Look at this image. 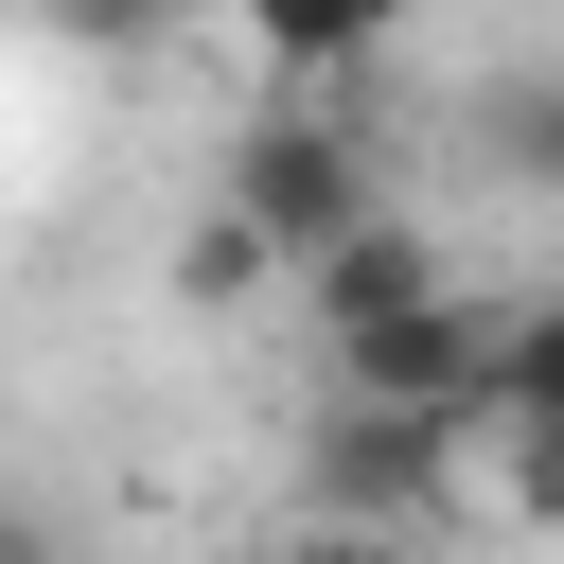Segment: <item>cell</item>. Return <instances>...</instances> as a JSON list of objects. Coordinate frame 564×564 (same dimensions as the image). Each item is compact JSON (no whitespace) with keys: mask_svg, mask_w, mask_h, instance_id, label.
Here are the masks:
<instances>
[{"mask_svg":"<svg viewBox=\"0 0 564 564\" xmlns=\"http://www.w3.org/2000/svg\"><path fill=\"white\" fill-rule=\"evenodd\" d=\"M264 282H282V247H264L247 212H194V229H176V300H194V317H247Z\"/></svg>","mask_w":564,"mask_h":564,"instance_id":"cell-7","label":"cell"},{"mask_svg":"<svg viewBox=\"0 0 564 564\" xmlns=\"http://www.w3.org/2000/svg\"><path fill=\"white\" fill-rule=\"evenodd\" d=\"M282 564H423V529H335L317 511V529H282Z\"/></svg>","mask_w":564,"mask_h":564,"instance_id":"cell-10","label":"cell"},{"mask_svg":"<svg viewBox=\"0 0 564 564\" xmlns=\"http://www.w3.org/2000/svg\"><path fill=\"white\" fill-rule=\"evenodd\" d=\"M53 18H70V35H159L176 0H53Z\"/></svg>","mask_w":564,"mask_h":564,"instance_id":"cell-11","label":"cell"},{"mask_svg":"<svg viewBox=\"0 0 564 564\" xmlns=\"http://www.w3.org/2000/svg\"><path fill=\"white\" fill-rule=\"evenodd\" d=\"M458 458H476V423H423V405H352L335 388V423L300 441V494L335 529H441L458 511Z\"/></svg>","mask_w":564,"mask_h":564,"instance_id":"cell-3","label":"cell"},{"mask_svg":"<svg viewBox=\"0 0 564 564\" xmlns=\"http://www.w3.org/2000/svg\"><path fill=\"white\" fill-rule=\"evenodd\" d=\"M494 423H564V300H511V388Z\"/></svg>","mask_w":564,"mask_h":564,"instance_id":"cell-8","label":"cell"},{"mask_svg":"<svg viewBox=\"0 0 564 564\" xmlns=\"http://www.w3.org/2000/svg\"><path fill=\"white\" fill-rule=\"evenodd\" d=\"M476 159L511 194H564V70H494L476 88Z\"/></svg>","mask_w":564,"mask_h":564,"instance_id":"cell-6","label":"cell"},{"mask_svg":"<svg viewBox=\"0 0 564 564\" xmlns=\"http://www.w3.org/2000/svg\"><path fill=\"white\" fill-rule=\"evenodd\" d=\"M335 388H352V405H423V423H476V441H494V388H511V300L441 282V300H405V317L335 335Z\"/></svg>","mask_w":564,"mask_h":564,"instance_id":"cell-2","label":"cell"},{"mask_svg":"<svg viewBox=\"0 0 564 564\" xmlns=\"http://www.w3.org/2000/svg\"><path fill=\"white\" fill-rule=\"evenodd\" d=\"M494 476H511L529 529H564V423H494Z\"/></svg>","mask_w":564,"mask_h":564,"instance_id":"cell-9","label":"cell"},{"mask_svg":"<svg viewBox=\"0 0 564 564\" xmlns=\"http://www.w3.org/2000/svg\"><path fill=\"white\" fill-rule=\"evenodd\" d=\"M300 300H317V335H370V317H405V300H441V247H423L405 212H370L352 247H317V264H300Z\"/></svg>","mask_w":564,"mask_h":564,"instance_id":"cell-4","label":"cell"},{"mask_svg":"<svg viewBox=\"0 0 564 564\" xmlns=\"http://www.w3.org/2000/svg\"><path fill=\"white\" fill-rule=\"evenodd\" d=\"M0 564H53V529H35V511H0Z\"/></svg>","mask_w":564,"mask_h":564,"instance_id":"cell-12","label":"cell"},{"mask_svg":"<svg viewBox=\"0 0 564 564\" xmlns=\"http://www.w3.org/2000/svg\"><path fill=\"white\" fill-rule=\"evenodd\" d=\"M212 212H247L264 247H282V282L317 264V247H352L370 212H388V176H370V141L352 123H317V106H264L247 141H229V194Z\"/></svg>","mask_w":564,"mask_h":564,"instance_id":"cell-1","label":"cell"},{"mask_svg":"<svg viewBox=\"0 0 564 564\" xmlns=\"http://www.w3.org/2000/svg\"><path fill=\"white\" fill-rule=\"evenodd\" d=\"M229 18H247V53H264L282 88H300V70H370V53L405 35V0H229Z\"/></svg>","mask_w":564,"mask_h":564,"instance_id":"cell-5","label":"cell"}]
</instances>
